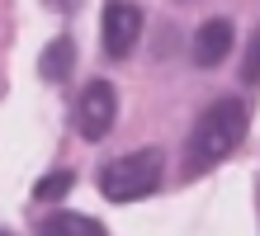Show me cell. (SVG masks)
Listing matches in <instances>:
<instances>
[{"mask_svg":"<svg viewBox=\"0 0 260 236\" xmlns=\"http://www.w3.org/2000/svg\"><path fill=\"white\" fill-rule=\"evenodd\" d=\"M100 38H104V52H109L114 61L128 57L133 47H137V38H142V10H137L133 0H109V5H104Z\"/></svg>","mask_w":260,"mask_h":236,"instance_id":"obj_4","label":"cell"},{"mask_svg":"<svg viewBox=\"0 0 260 236\" xmlns=\"http://www.w3.org/2000/svg\"><path fill=\"white\" fill-rule=\"evenodd\" d=\"M43 236H104V227L85 213H52L43 222Z\"/></svg>","mask_w":260,"mask_h":236,"instance_id":"obj_7","label":"cell"},{"mask_svg":"<svg viewBox=\"0 0 260 236\" xmlns=\"http://www.w3.org/2000/svg\"><path fill=\"white\" fill-rule=\"evenodd\" d=\"M241 137H246V104L241 99H213L189 132V170H208V165L227 161L241 147Z\"/></svg>","mask_w":260,"mask_h":236,"instance_id":"obj_1","label":"cell"},{"mask_svg":"<svg viewBox=\"0 0 260 236\" xmlns=\"http://www.w3.org/2000/svg\"><path fill=\"white\" fill-rule=\"evenodd\" d=\"M232 52V19H208V24H199V33H194V66H218V61Z\"/></svg>","mask_w":260,"mask_h":236,"instance_id":"obj_5","label":"cell"},{"mask_svg":"<svg viewBox=\"0 0 260 236\" xmlns=\"http://www.w3.org/2000/svg\"><path fill=\"white\" fill-rule=\"evenodd\" d=\"M0 236H10V231H0Z\"/></svg>","mask_w":260,"mask_h":236,"instance_id":"obj_11","label":"cell"},{"mask_svg":"<svg viewBox=\"0 0 260 236\" xmlns=\"http://www.w3.org/2000/svg\"><path fill=\"white\" fill-rule=\"evenodd\" d=\"M43 5H48V10H57V14H71L76 5H81V0H43Z\"/></svg>","mask_w":260,"mask_h":236,"instance_id":"obj_10","label":"cell"},{"mask_svg":"<svg viewBox=\"0 0 260 236\" xmlns=\"http://www.w3.org/2000/svg\"><path fill=\"white\" fill-rule=\"evenodd\" d=\"M38 66H43V81H52V85H62L71 66H76V43L71 33H57L48 47H43V57H38Z\"/></svg>","mask_w":260,"mask_h":236,"instance_id":"obj_6","label":"cell"},{"mask_svg":"<svg viewBox=\"0 0 260 236\" xmlns=\"http://www.w3.org/2000/svg\"><path fill=\"white\" fill-rule=\"evenodd\" d=\"M161 175H166V156L156 147L128 151V156H118V161H109V165L100 170V194L109 198V203H133V198L156 194Z\"/></svg>","mask_w":260,"mask_h":236,"instance_id":"obj_2","label":"cell"},{"mask_svg":"<svg viewBox=\"0 0 260 236\" xmlns=\"http://www.w3.org/2000/svg\"><path fill=\"white\" fill-rule=\"evenodd\" d=\"M114 118H118V90H114L109 81H90L85 94H81V114H76V128H81V137H85V142L109 137Z\"/></svg>","mask_w":260,"mask_h":236,"instance_id":"obj_3","label":"cell"},{"mask_svg":"<svg viewBox=\"0 0 260 236\" xmlns=\"http://www.w3.org/2000/svg\"><path fill=\"white\" fill-rule=\"evenodd\" d=\"M76 189V175L71 170H52L48 180H38V189H34V198L38 203H52V198H62V194H71Z\"/></svg>","mask_w":260,"mask_h":236,"instance_id":"obj_8","label":"cell"},{"mask_svg":"<svg viewBox=\"0 0 260 236\" xmlns=\"http://www.w3.org/2000/svg\"><path fill=\"white\" fill-rule=\"evenodd\" d=\"M241 81H246V85H255V81H260V28L251 33V47H246V66H241Z\"/></svg>","mask_w":260,"mask_h":236,"instance_id":"obj_9","label":"cell"}]
</instances>
